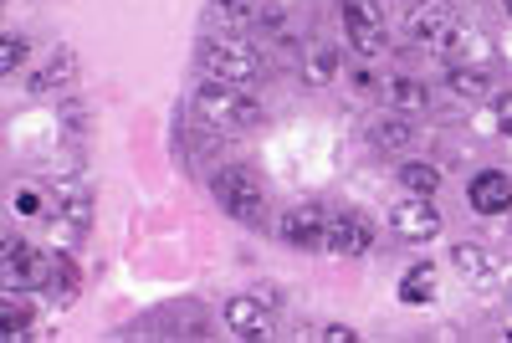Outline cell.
Masks as SVG:
<instances>
[{
    "label": "cell",
    "mask_w": 512,
    "mask_h": 343,
    "mask_svg": "<svg viewBox=\"0 0 512 343\" xmlns=\"http://www.w3.org/2000/svg\"><path fill=\"white\" fill-rule=\"evenodd\" d=\"M190 108H195V118L205 128H216V134H251V128L267 123V108L256 103L246 88H231V82H216V77L200 82Z\"/></svg>",
    "instance_id": "cell-1"
},
{
    "label": "cell",
    "mask_w": 512,
    "mask_h": 343,
    "mask_svg": "<svg viewBox=\"0 0 512 343\" xmlns=\"http://www.w3.org/2000/svg\"><path fill=\"white\" fill-rule=\"evenodd\" d=\"M195 62H200L205 77L231 82V88H251V82L267 77L262 47H251L246 36H200L195 41Z\"/></svg>",
    "instance_id": "cell-2"
},
{
    "label": "cell",
    "mask_w": 512,
    "mask_h": 343,
    "mask_svg": "<svg viewBox=\"0 0 512 343\" xmlns=\"http://www.w3.org/2000/svg\"><path fill=\"white\" fill-rule=\"evenodd\" d=\"M210 195H216V205L226 210L231 221L267 226V190H262V180H256L246 164H221L216 175H210Z\"/></svg>",
    "instance_id": "cell-3"
},
{
    "label": "cell",
    "mask_w": 512,
    "mask_h": 343,
    "mask_svg": "<svg viewBox=\"0 0 512 343\" xmlns=\"http://www.w3.org/2000/svg\"><path fill=\"white\" fill-rule=\"evenodd\" d=\"M272 313H277V287H256V292H236L226 303V328L231 338H267L272 333Z\"/></svg>",
    "instance_id": "cell-4"
},
{
    "label": "cell",
    "mask_w": 512,
    "mask_h": 343,
    "mask_svg": "<svg viewBox=\"0 0 512 343\" xmlns=\"http://www.w3.org/2000/svg\"><path fill=\"white\" fill-rule=\"evenodd\" d=\"M277 236H282L292 251H328V210H323L318 200L282 210V216H277Z\"/></svg>",
    "instance_id": "cell-5"
},
{
    "label": "cell",
    "mask_w": 512,
    "mask_h": 343,
    "mask_svg": "<svg viewBox=\"0 0 512 343\" xmlns=\"http://www.w3.org/2000/svg\"><path fill=\"white\" fill-rule=\"evenodd\" d=\"M344 31H349V47L359 57H379L384 52V31H390V21H384V6L379 0H344Z\"/></svg>",
    "instance_id": "cell-6"
},
{
    "label": "cell",
    "mask_w": 512,
    "mask_h": 343,
    "mask_svg": "<svg viewBox=\"0 0 512 343\" xmlns=\"http://www.w3.org/2000/svg\"><path fill=\"white\" fill-rule=\"evenodd\" d=\"M390 226L400 241H436L441 236V210H436V195H405L400 205H390Z\"/></svg>",
    "instance_id": "cell-7"
},
{
    "label": "cell",
    "mask_w": 512,
    "mask_h": 343,
    "mask_svg": "<svg viewBox=\"0 0 512 343\" xmlns=\"http://www.w3.org/2000/svg\"><path fill=\"white\" fill-rule=\"evenodd\" d=\"M52 262L57 256H41L31 241H6V287L16 292H31V287H41L52 277Z\"/></svg>",
    "instance_id": "cell-8"
},
{
    "label": "cell",
    "mask_w": 512,
    "mask_h": 343,
    "mask_svg": "<svg viewBox=\"0 0 512 343\" xmlns=\"http://www.w3.org/2000/svg\"><path fill=\"white\" fill-rule=\"evenodd\" d=\"M456 31V0H415L410 6V36L420 47H441Z\"/></svg>",
    "instance_id": "cell-9"
},
{
    "label": "cell",
    "mask_w": 512,
    "mask_h": 343,
    "mask_svg": "<svg viewBox=\"0 0 512 343\" xmlns=\"http://www.w3.org/2000/svg\"><path fill=\"white\" fill-rule=\"evenodd\" d=\"M328 251L333 256H369L374 251V226L359 210H333L328 216Z\"/></svg>",
    "instance_id": "cell-10"
},
{
    "label": "cell",
    "mask_w": 512,
    "mask_h": 343,
    "mask_svg": "<svg viewBox=\"0 0 512 343\" xmlns=\"http://www.w3.org/2000/svg\"><path fill=\"white\" fill-rule=\"evenodd\" d=\"M441 52H446L451 67H487V57H492V36H487L482 26H456V31L441 41Z\"/></svg>",
    "instance_id": "cell-11"
},
{
    "label": "cell",
    "mask_w": 512,
    "mask_h": 343,
    "mask_svg": "<svg viewBox=\"0 0 512 343\" xmlns=\"http://www.w3.org/2000/svg\"><path fill=\"white\" fill-rule=\"evenodd\" d=\"M451 267H456L466 282H472V287H492L497 272H502L497 256H492L482 241H456V246H451Z\"/></svg>",
    "instance_id": "cell-12"
},
{
    "label": "cell",
    "mask_w": 512,
    "mask_h": 343,
    "mask_svg": "<svg viewBox=\"0 0 512 343\" xmlns=\"http://www.w3.org/2000/svg\"><path fill=\"white\" fill-rule=\"evenodd\" d=\"M472 210L477 216H502V210H512V180L502 175V169H482V175H472Z\"/></svg>",
    "instance_id": "cell-13"
},
{
    "label": "cell",
    "mask_w": 512,
    "mask_h": 343,
    "mask_svg": "<svg viewBox=\"0 0 512 343\" xmlns=\"http://www.w3.org/2000/svg\"><path fill=\"white\" fill-rule=\"evenodd\" d=\"M415 139H420V134H415V123H410L405 113H379V118L369 123V144H374L379 154H405Z\"/></svg>",
    "instance_id": "cell-14"
},
{
    "label": "cell",
    "mask_w": 512,
    "mask_h": 343,
    "mask_svg": "<svg viewBox=\"0 0 512 343\" xmlns=\"http://www.w3.org/2000/svg\"><path fill=\"white\" fill-rule=\"evenodd\" d=\"M72 77H77V52L72 47H57L47 57V67H41L31 77V93H57V88H72Z\"/></svg>",
    "instance_id": "cell-15"
},
{
    "label": "cell",
    "mask_w": 512,
    "mask_h": 343,
    "mask_svg": "<svg viewBox=\"0 0 512 343\" xmlns=\"http://www.w3.org/2000/svg\"><path fill=\"white\" fill-rule=\"evenodd\" d=\"M400 303H405V308L436 303V267H431V262H415V267L400 277Z\"/></svg>",
    "instance_id": "cell-16"
},
{
    "label": "cell",
    "mask_w": 512,
    "mask_h": 343,
    "mask_svg": "<svg viewBox=\"0 0 512 343\" xmlns=\"http://www.w3.org/2000/svg\"><path fill=\"white\" fill-rule=\"evenodd\" d=\"M446 88H451L456 98L482 103V98H492V72H487V67H451V72H446Z\"/></svg>",
    "instance_id": "cell-17"
},
{
    "label": "cell",
    "mask_w": 512,
    "mask_h": 343,
    "mask_svg": "<svg viewBox=\"0 0 512 343\" xmlns=\"http://www.w3.org/2000/svg\"><path fill=\"white\" fill-rule=\"evenodd\" d=\"M379 93H384V103L400 108V113H420L425 103H431V93H425L415 77H390V82H379Z\"/></svg>",
    "instance_id": "cell-18"
},
{
    "label": "cell",
    "mask_w": 512,
    "mask_h": 343,
    "mask_svg": "<svg viewBox=\"0 0 512 343\" xmlns=\"http://www.w3.org/2000/svg\"><path fill=\"white\" fill-rule=\"evenodd\" d=\"M41 292H47V303H57V308H67L72 297H77V272H72V262H67V251H57L52 277L41 282Z\"/></svg>",
    "instance_id": "cell-19"
},
{
    "label": "cell",
    "mask_w": 512,
    "mask_h": 343,
    "mask_svg": "<svg viewBox=\"0 0 512 343\" xmlns=\"http://www.w3.org/2000/svg\"><path fill=\"white\" fill-rule=\"evenodd\" d=\"M333 72H338V47H308V57H303V82L308 88H328L333 82Z\"/></svg>",
    "instance_id": "cell-20"
},
{
    "label": "cell",
    "mask_w": 512,
    "mask_h": 343,
    "mask_svg": "<svg viewBox=\"0 0 512 343\" xmlns=\"http://www.w3.org/2000/svg\"><path fill=\"white\" fill-rule=\"evenodd\" d=\"M400 185H405V195H436L441 190V169L425 164V159H410V164H400Z\"/></svg>",
    "instance_id": "cell-21"
},
{
    "label": "cell",
    "mask_w": 512,
    "mask_h": 343,
    "mask_svg": "<svg viewBox=\"0 0 512 343\" xmlns=\"http://www.w3.org/2000/svg\"><path fill=\"white\" fill-rule=\"evenodd\" d=\"M210 11H216L221 26L241 31V26H251L256 16H262V0H210Z\"/></svg>",
    "instance_id": "cell-22"
},
{
    "label": "cell",
    "mask_w": 512,
    "mask_h": 343,
    "mask_svg": "<svg viewBox=\"0 0 512 343\" xmlns=\"http://www.w3.org/2000/svg\"><path fill=\"white\" fill-rule=\"evenodd\" d=\"M11 210L21 221H41V216H47V195H41L36 185H16L11 190Z\"/></svg>",
    "instance_id": "cell-23"
},
{
    "label": "cell",
    "mask_w": 512,
    "mask_h": 343,
    "mask_svg": "<svg viewBox=\"0 0 512 343\" xmlns=\"http://www.w3.org/2000/svg\"><path fill=\"white\" fill-rule=\"evenodd\" d=\"M82 236H88V226H77V221H67L62 210H57V216L47 221V241H52L57 251H77V241H82Z\"/></svg>",
    "instance_id": "cell-24"
},
{
    "label": "cell",
    "mask_w": 512,
    "mask_h": 343,
    "mask_svg": "<svg viewBox=\"0 0 512 343\" xmlns=\"http://www.w3.org/2000/svg\"><path fill=\"white\" fill-rule=\"evenodd\" d=\"M26 57H31V41H26V36H16V31H11L6 41H0V72H6V77H16Z\"/></svg>",
    "instance_id": "cell-25"
},
{
    "label": "cell",
    "mask_w": 512,
    "mask_h": 343,
    "mask_svg": "<svg viewBox=\"0 0 512 343\" xmlns=\"http://www.w3.org/2000/svg\"><path fill=\"white\" fill-rule=\"evenodd\" d=\"M0 323H6V338H26V328H31V308L16 303V297H6V303H0Z\"/></svg>",
    "instance_id": "cell-26"
},
{
    "label": "cell",
    "mask_w": 512,
    "mask_h": 343,
    "mask_svg": "<svg viewBox=\"0 0 512 343\" xmlns=\"http://www.w3.org/2000/svg\"><path fill=\"white\" fill-rule=\"evenodd\" d=\"M62 128L72 139H88V108H77V103H62Z\"/></svg>",
    "instance_id": "cell-27"
},
{
    "label": "cell",
    "mask_w": 512,
    "mask_h": 343,
    "mask_svg": "<svg viewBox=\"0 0 512 343\" xmlns=\"http://www.w3.org/2000/svg\"><path fill=\"white\" fill-rule=\"evenodd\" d=\"M313 338H318V343H354V338H359V333H354V328H349V323H328V328H318V333H313Z\"/></svg>",
    "instance_id": "cell-28"
},
{
    "label": "cell",
    "mask_w": 512,
    "mask_h": 343,
    "mask_svg": "<svg viewBox=\"0 0 512 343\" xmlns=\"http://www.w3.org/2000/svg\"><path fill=\"white\" fill-rule=\"evenodd\" d=\"M497 123H502V134H512V93L497 98Z\"/></svg>",
    "instance_id": "cell-29"
},
{
    "label": "cell",
    "mask_w": 512,
    "mask_h": 343,
    "mask_svg": "<svg viewBox=\"0 0 512 343\" xmlns=\"http://www.w3.org/2000/svg\"><path fill=\"white\" fill-rule=\"evenodd\" d=\"M354 88H359V93H374V88H379V82H374V77H369V72L359 67V72H354Z\"/></svg>",
    "instance_id": "cell-30"
},
{
    "label": "cell",
    "mask_w": 512,
    "mask_h": 343,
    "mask_svg": "<svg viewBox=\"0 0 512 343\" xmlns=\"http://www.w3.org/2000/svg\"><path fill=\"white\" fill-rule=\"evenodd\" d=\"M502 11H507V16H512V0H502Z\"/></svg>",
    "instance_id": "cell-31"
}]
</instances>
